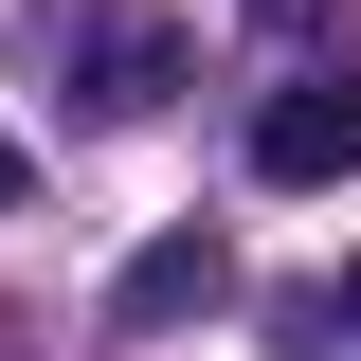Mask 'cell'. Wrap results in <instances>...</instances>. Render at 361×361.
<instances>
[{
  "instance_id": "6da1fadb",
  "label": "cell",
  "mask_w": 361,
  "mask_h": 361,
  "mask_svg": "<svg viewBox=\"0 0 361 361\" xmlns=\"http://www.w3.org/2000/svg\"><path fill=\"white\" fill-rule=\"evenodd\" d=\"M253 180H289V199H307V180H361V73H289L253 109Z\"/></svg>"
},
{
  "instance_id": "7a4b0ae2",
  "label": "cell",
  "mask_w": 361,
  "mask_h": 361,
  "mask_svg": "<svg viewBox=\"0 0 361 361\" xmlns=\"http://www.w3.org/2000/svg\"><path fill=\"white\" fill-rule=\"evenodd\" d=\"M73 73H90V109H163L180 37H163V18H90V37H73Z\"/></svg>"
},
{
  "instance_id": "3957f363",
  "label": "cell",
  "mask_w": 361,
  "mask_h": 361,
  "mask_svg": "<svg viewBox=\"0 0 361 361\" xmlns=\"http://www.w3.org/2000/svg\"><path fill=\"white\" fill-rule=\"evenodd\" d=\"M217 307V235H163V253H127V289H109V325H180Z\"/></svg>"
},
{
  "instance_id": "277c9868",
  "label": "cell",
  "mask_w": 361,
  "mask_h": 361,
  "mask_svg": "<svg viewBox=\"0 0 361 361\" xmlns=\"http://www.w3.org/2000/svg\"><path fill=\"white\" fill-rule=\"evenodd\" d=\"M0 199H18V127H0Z\"/></svg>"
},
{
  "instance_id": "5b68a950",
  "label": "cell",
  "mask_w": 361,
  "mask_h": 361,
  "mask_svg": "<svg viewBox=\"0 0 361 361\" xmlns=\"http://www.w3.org/2000/svg\"><path fill=\"white\" fill-rule=\"evenodd\" d=\"M253 18H307V0H253Z\"/></svg>"
},
{
  "instance_id": "8992f818",
  "label": "cell",
  "mask_w": 361,
  "mask_h": 361,
  "mask_svg": "<svg viewBox=\"0 0 361 361\" xmlns=\"http://www.w3.org/2000/svg\"><path fill=\"white\" fill-rule=\"evenodd\" d=\"M343 325H361V271H343Z\"/></svg>"
}]
</instances>
